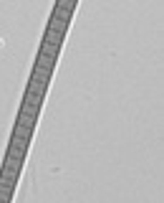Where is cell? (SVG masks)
<instances>
[{
	"label": "cell",
	"mask_w": 164,
	"mask_h": 203,
	"mask_svg": "<svg viewBox=\"0 0 164 203\" xmlns=\"http://www.w3.org/2000/svg\"><path fill=\"white\" fill-rule=\"evenodd\" d=\"M0 46H3V41H0Z\"/></svg>",
	"instance_id": "cell-1"
}]
</instances>
